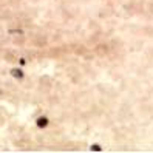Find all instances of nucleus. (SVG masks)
I'll return each mask as SVG.
<instances>
[{"instance_id":"1","label":"nucleus","mask_w":153,"mask_h":153,"mask_svg":"<svg viewBox=\"0 0 153 153\" xmlns=\"http://www.w3.org/2000/svg\"><path fill=\"white\" fill-rule=\"evenodd\" d=\"M11 74L16 76L17 79H22V77H23V73H22L20 70H13V71H11Z\"/></svg>"},{"instance_id":"2","label":"nucleus","mask_w":153,"mask_h":153,"mask_svg":"<svg viewBox=\"0 0 153 153\" xmlns=\"http://www.w3.org/2000/svg\"><path fill=\"white\" fill-rule=\"evenodd\" d=\"M37 124H39V127H45V125L48 124V121L45 119V118H42V119H39V122H37Z\"/></svg>"}]
</instances>
